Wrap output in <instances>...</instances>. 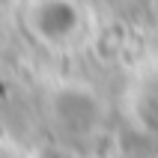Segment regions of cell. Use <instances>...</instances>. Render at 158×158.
<instances>
[{"label":"cell","mask_w":158,"mask_h":158,"mask_svg":"<svg viewBox=\"0 0 158 158\" xmlns=\"http://www.w3.org/2000/svg\"><path fill=\"white\" fill-rule=\"evenodd\" d=\"M27 27L48 48H75L89 33V15L78 0H33Z\"/></svg>","instance_id":"6da1fadb"},{"label":"cell","mask_w":158,"mask_h":158,"mask_svg":"<svg viewBox=\"0 0 158 158\" xmlns=\"http://www.w3.org/2000/svg\"><path fill=\"white\" fill-rule=\"evenodd\" d=\"M54 110V123L57 128L72 137H84V134H93L102 123V107H98V98L89 93L87 87H66L60 89L51 102Z\"/></svg>","instance_id":"7a4b0ae2"},{"label":"cell","mask_w":158,"mask_h":158,"mask_svg":"<svg viewBox=\"0 0 158 158\" xmlns=\"http://www.w3.org/2000/svg\"><path fill=\"white\" fill-rule=\"evenodd\" d=\"M134 116L140 119L143 128L158 134V72L140 81L134 93Z\"/></svg>","instance_id":"3957f363"},{"label":"cell","mask_w":158,"mask_h":158,"mask_svg":"<svg viewBox=\"0 0 158 158\" xmlns=\"http://www.w3.org/2000/svg\"><path fill=\"white\" fill-rule=\"evenodd\" d=\"M152 12H155V15H158V0H152Z\"/></svg>","instance_id":"277c9868"}]
</instances>
